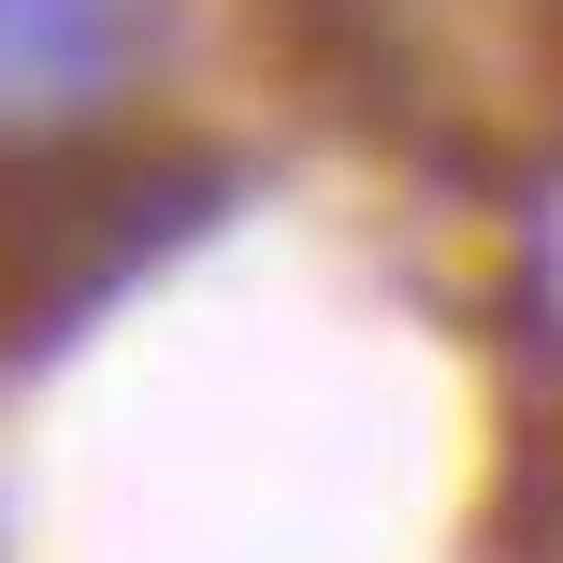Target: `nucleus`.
<instances>
[{
    "label": "nucleus",
    "instance_id": "f257e3e1",
    "mask_svg": "<svg viewBox=\"0 0 563 563\" xmlns=\"http://www.w3.org/2000/svg\"><path fill=\"white\" fill-rule=\"evenodd\" d=\"M145 58V0H0V145L87 131Z\"/></svg>",
    "mask_w": 563,
    "mask_h": 563
},
{
    "label": "nucleus",
    "instance_id": "f03ea898",
    "mask_svg": "<svg viewBox=\"0 0 563 563\" xmlns=\"http://www.w3.org/2000/svg\"><path fill=\"white\" fill-rule=\"evenodd\" d=\"M261 30H275V58L332 101V117H362V131H390V145H419L433 131V73H419V0H261Z\"/></svg>",
    "mask_w": 563,
    "mask_h": 563
},
{
    "label": "nucleus",
    "instance_id": "7ed1b4c3",
    "mask_svg": "<svg viewBox=\"0 0 563 563\" xmlns=\"http://www.w3.org/2000/svg\"><path fill=\"white\" fill-rule=\"evenodd\" d=\"M520 15H534V44H549V73H563V0H520Z\"/></svg>",
    "mask_w": 563,
    "mask_h": 563
}]
</instances>
